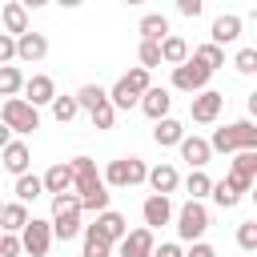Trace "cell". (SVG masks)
<instances>
[{"label":"cell","mask_w":257,"mask_h":257,"mask_svg":"<svg viewBox=\"0 0 257 257\" xmlns=\"http://www.w3.org/2000/svg\"><path fill=\"white\" fill-rule=\"evenodd\" d=\"M20 249L32 253V257H48V249H52V225L44 217H28V225L20 229Z\"/></svg>","instance_id":"6"},{"label":"cell","mask_w":257,"mask_h":257,"mask_svg":"<svg viewBox=\"0 0 257 257\" xmlns=\"http://www.w3.org/2000/svg\"><path fill=\"white\" fill-rule=\"evenodd\" d=\"M185 257H217V249H213V245H209V241H193V245H189V253H185Z\"/></svg>","instance_id":"44"},{"label":"cell","mask_w":257,"mask_h":257,"mask_svg":"<svg viewBox=\"0 0 257 257\" xmlns=\"http://www.w3.org/2000/svg\"><path fill=\"white\" fill-rule=\"evenodd\" d=\"M181 137H185V124H181V120H173V116H165V120H157V124H153V141H157L161 149L181 145Z\"/></svg>","instance_id":"24"},{"label":"cell","mask_w":257,"mask_h":257,"mask_svg":"<svg viewBox=\"0 0 257 257\" xmlns=\"http://www.w3.org/2000/svg\"><path fill=\"white\" fill-rule=\"evenodd\" d=\"M153 257H185V253H181V245H177V241H161V245L153 249Z\"/></svg>","instance_id":"45"},{"label":"cell","mask_w":257,"mask_h":257,"mask_svg":"<svg viewBox=\"0 0 257 257\" xmlns=\"http://www.w3.org/2000/svg\"><path fill=\"white\" fill-rule=\"evenodd\" d=\"M157 48H161V64H173V68H177V64H185V60H189V40H185V36H177V32H169Z\"/></svg>","instance_id":"22"},{"label":"cell","mask_w":257,"mask_h":257,"mask_svg":"<svg viewBox=\"0 0 257 257\" xmlns=\"http://www.w3.org/2000/svg\"><path fill=\"white\" fill-rule=\"evenodd\" d=\"M229 177H241V181H253V177H257V153H249V149H241V153H233V165H229Z\"/></svg>","instance_id":"28"},{"label":"cell","mask_w":257,"mask_h":257,"mask_svg":"<svg viewBox=\"0 0 257 257\" xmlns=\"http://www.w3.org/2000/svg\"><path fill=\"white\" fill-rule=\"evenodd\" d=\"M0 124H4L8 133L28 137V133H36V128H40V108H32L24 96H12V100H4V104H0Z\"/></svg>","instance_id":"3"},{"label":"cell","mask_w":257,"mask_h":257,"mask_svg":"<svg viewBox=\"0 0 257 257\" xmlns=\"http://www.w3.org/2000/svg\"><path fill=\"white\" fill-rule=\"evenodd\" d=\"M72 100H76V108H84V112H92V108H100V104L108 100V92H104L100 84H80V88L72 92Z\"/></svg>","instance_id":"26"},{"label":"cell","mask_w":257,"mask_h":257,"mask_svg":"<svg viewBox=\"0 0 257 257\" xmlns=\"http://www.w3.org/2000/svg\"><path fill=\"white\" fill-rule=\"evenodd\" d=\"M205 229H209V209H205L201 201H185V205L177 209V237L193 245V241L205 237Z\"/></svg>","instance_id":"5"},{"label":"cell","mask_w":257,"mask_h":257,"mask_svg":"<svg viewBox=\"0 0 257 257\" xmlns=\"http://www.w3.org/2000/svg\"><path fill=\"white\" fill-rule=\"evenodd\" d=\"M76 112H80V108H76V100H72V96H60V92L52 96V116H56L60 124H68Z\"/></svg>","instance_id":"35"},{"label":"cell","mask_w":257,"mask_h":257,"mask_svg":"<svg viewBox=\"0 0 257 257\" xmlns=\"http://www.w3.org/2000/svg\"><path fill=\"white\" fill-rule=\"evenodd\" d=\"M233 68H237L241 76H253V72H257V48H241V52L233 56Z\"/></svg>","instance_id":"38"},{"label":"cell","mask_w":257,"mask_h":257,"mask_svg":"<svg viewBox=\"0 0 257 257\" xmlns=\"http://www.w3.org/2000/svg\"><path fill=\"white\" fill-rule=\"evenodd\" d=\"M237 245L245 253H257V221H241L237 225Z\"/></svg>","instance_id":"37"},{"label":"cell","mask_w":257,"mask_h":257,"mask_svg":"<svg viewBox=\"0 0 257 257\" xmlns=\"http://www.w3.org/2000/svg\"><path fill=\"white\" fill-rule=\"evenodd\" d=\"M24 225H28V205L4 201V205H0V233H20Z\"/></svg>","instance_id":"23"},{"label":"cell","mask_w":257,"mask_h":257,"mask_svg":"<svg viewBox=\"0 0 257 257\" xmlns=\"http://www.w3.org/2000/svg\"><path fill=\"white\" fill-rule=\"evenodd\" d=\"M104 92H108V104H112L116 112H120V108H133V104L141 100V96H137V92L124 84V80H116V84H112V88H104Z\"/></svg>","instance_id":"32"},{"label":"cell","mask_w":257,"mask_h":257,"mask_svg":"<svg viewBox=\"0 0 257 257\" xmlns=\"http://www.w3.org/2000/svg\"><path fill=\"white\" fill-rule=\"evenodd\" d=\"M221 108H225V92H217V88H205V92H197L189 100V116L197 124H213L221 116Z\"/></svg>","instance_id":"7"},{"label":"cell","mask_w":257,"mask_h":257,"mask_svg":"<svg viewBox=\"0 0 257 257\" xmlns=\"http://www.w3.org/2000/svg\"><path fill=\"white\" fill-rule=\"evenodd\" d=\"M145 173H149V165L141 157H116V161H108L100 181H104V189H133V185H145Z\"/></svg>","instance_id":"4"},{"label":"cell","mask_w":257,"mask_h":257,"mask_svg":"<svg viewBox=\"0 0 257 257\" xmlns=\"http://www.w3.org/2000/svg\"><path fill=\"white\" fill-rule=\"evenodd\" d=\"M189 60H197V64L213 76V72L225 64V48H217V44H209V40H205V44H197V48H193V56H189Z\"/></svg>","instance_id":"25"},{"label":"cell","mask_w":257,"mask_h":257,"mask_svg":"<svg viewBox=\"0 0 257 257\" xmlns=\"http://www.w3.org/2000/svg\"><path fill=\"white\" fill-rule=\"evenodd\" d=\"M0 24H4V32L16 40V36H24L28 32V8L20 4V0H8L4 8H0Z\"/></svg>","instance_id":"17"},{"label":"cell","mask_w":257,"mask_h":257,"mask_svg":"<svg viewBox=\"0 0 257 257\" xmlns=\"http://www.w3.org/2000/svg\"><path fill=\"white\" fill-rule=\"evenodd\" d=\"M137 104H141V112H145V116L157 124V120H165V116H169V104H173V96H169V88L153 84L149 92H141V100H137Z\"/></svg>","instance_id":"13"},{"label":"cell","mask_w":257,"mask_h":257,"mask_svg":"<svg viewBox=\"0 0 257 257\" xmlns=\"http://www.w3.org/2000/svg\"><path fill=\"white\" fill-rule=\"evenodd\" d=\"M80 233H84V249H80V257H112V245H108L92 225H84Z\"/></svg>","instance_id":"31"},{"label":"cell","mask_w":257,"mask_h":257,"mask_svg":"<svg viewBox=\"0 0 257 257\" xmlns=\"http://www.w3.org/2000/svg\"><path fill=\"white\" fill-rule=\"evenodd\" d=\"M209 149H213V153H241V149L257 153V124H253V120H233V124H225V128H213Z\"/></svg>","instance_id":"1"},{"label":"cell","mask_w":257,"mask_h":257,"mask_svg":"<svg viewBox=\"0 0 257 257\" xmlns=\"http://www.w3.org/2000/svg\"><path fill=\"white\" fill-rule=\"evenodd\" d=\"M0 205H4V201H0Z\"/></svg>","instance_id":"47"},{"label":"cell","mask_w":257,"mask_h":257,"mask_svg":"<svg viewBox=\"0 0 257 257\" xmlns=\"http://www.w3.org/2000/svg\"><path fill=\"white\" fill-rule=\"evenodd\" d=\"M209 197L221 205V209H233V205H241V193L229 185V181H213V189H209Z\"/></svg>","instance_id":"33"},{"label":"cell","mask_w":257,"mask_h":257,"mask_svg":"<svg viewBox=\"0 0 257 257\" xmlns=\"http://www.w3.org/2000/svg\"><path fill=\"white\" fill-rule=\"evenodd\" d=\"M157 64H161V48H157V44H149V40H141V48H137V68L153 72Z\"/></svg>","instance_id":"34"},{"label":"cell","mask_w":257,"mask_h":257,"mask_svg":"<svg viewBox=\"0 0 257 257\" xmlns=\"http://www.w3.org/2000/svg\"><path fill=\"white\" fill-rule=\"evenodd\" d=\"M40 185H44V193H52V197L72 193V169H68V161H56V165L40 177Z\"/></svg>","instance_id":"20"},{"label":"cell","mask_w":257,"mask_h":257,"mask_svg":"<svg viewBox=\"0 0 257 257\" xmlns=\"http://www.w3.org/2000/svg\"><path fill=\"white\" fill-rule=\"evenodd\" d=\"M48 56V36L44 32H24V36H16V60L20 64H40Z\"/></svg>","instance_id":"10"},{"label":"cell","mask_w":257,"mask_h":257,"mask_svg":"<svg viewBox=\"0 0 257 257\" xmlns=\"http://www.w3.org/2000/svg\"><path fill=\"white\" fill-rule=\"evenodd\" d=\"M120 80H124V84H128V88H133V92H137V96H141V92H149V88H153V76H149V72H145V68H128V72H124V76H120Z\"/></svg>","instance_id":"36"},{"label":"cell","mask_w":257,"mask_h":257,"mask_svg":"<svg viewBox=\"0 0 257 257\" xmlns=\"http://www.w3.org/2000/svg\"><path fill=\"white\" fill-rule=\"evenodd\" d=\"M177 12L189 16V20H197L201 16V0H177Z\"/></svg>","instance_id":"43"},{"label":"cell","mask_w":257,"mask_h":257,"mask_svg":"<svg viewBox=\"0 0 257 257\" xmlns=\"http://www.w3.org/2000/svg\"><path fill=\"white\" fill-rule=\"evenodd\" d=\"M20 233H0V257H20Z\"/></svg>","instance_id":"40"},{"label":"cell","mask_w":257,"mask_h":257,"mask_svg":"<svg viewBox=\"0 0 257 257\" xmlns=\"http://www.w3.org/2000/svg\"><path fill=\"white\" fill-rule=\"evenodd\" d=\"M12 60H16V40H12L8 32H0V68L12 64Z\"/></svg>","instance_id":"41"},{"label":"cell","mask_w":257,"mask_h":257,"mask_svg":"<svg viewBox=\"0 0 257 257\" xmlns=\"http://www.w3.org/2000/svg\"><path fill=\"white\" fill-rule=\"evenodd\" d=\"M177 149H181V161H189L193 169H205V165H209V157H213L209 141H205V137H189V133L181 137V145H177Z\"/></svg>","instance_id":"18"},{"label":"cell","mask_w":257,"mask_h":257,"mask_svg":"<svg viewBox=\"0 0 257 257\" xmlns=\"http://www.w3.org/2000/svg\"><path fill=\"white\" fill-rule=\"evenodd\" d=\"M88 116H92V128H100V133H104V128H112V120H116V108L104 100V104H100V108H92Z\"/></svg>","instance_id":"39"},{"label":"cell","mask_w":257,"mask_h":257,"mask_svg":"<svg viewBox=\"0 0 257 257\" xmlns=\"http://www.w3.org/2000/svg\"><path fill=\"white\" fill-rule=\"evenodd\" d=\"M173 88H181V92H205L209 88V72L197 64V60H185V64H177L173 68Z\"/></svg>","instance_id":"8"},{"label":"cell","mask_w":257,"mask_h":257,"mask_svg":"<svg viewBox=\"0 0 257 257\" xmlns=\"http://www.w3.org/2000/svg\"><path fill=\"white\" fill-rule=\"evenodd\" d=\"M48 225H52V241H72L84 225H80V201H76V193H60V197H52V217H48Z\"/></svg>","instance_id":"2"},{"label":"cell","mask_w":257,"mask_h":257,"mask_svg":"<svg viewBox=\"0 0 257 257\" xmlns=\"http://www.w3.org/2000/svg\"><path fill=\"white\" fill-rule=\"evenodd\" d=\"M137 32H141V40L161 44V40L169 36V16H165V12H145V16H141V24H137Z\"/></svg>","instance_id":"21"},{"label":"cell","mask_w":257,"mask_h":257,"mask_svg":"<svg viewBox=\"0 0 257 257\" xmlns=\"http://www.w3.org/2000/svg\"><path fill=\"white\" fill-rule=\"evenodd\" d=\"M8 141H12V133H8V128H4V124H0V149H4V145H8Z\"/></svg>","instance_id":"46"},{"label":"cell","mask_w":257,"mask_h":257,"mask_svg":"<svg viewBox=\"0 0 257 257\" xmlns=\"http://www.w3.org/2000/svg\"><path fill=\"white\" fill-rule=\"evenodd\" d=\"M209 189H213V177H209L205 169H193V173L185 177V193H189V201H205Z\"/></svg>","instance_id":"29"},{"label":"cell","mask_w":257,"mask_h":257,"mask_svg":"<svg viewBox=\"0 0 257 257\" xmlns=\"http://www.w3.org/2000/svg\"><path fill=\"white\" fill-rule=\"evenodd\" d=\"M108 245H116L124 233H128V221H124V213H116V209H104V213H96V225H92Z\"/></svg>","instance_id":"16"},{"label":"cell","mask_w":257,"mask_h":257,"mask_svg":"<svg viewBox=\"0 0 257 257\" xmlns=\"http://www.w3.org/2000/svg\"><path fill=\"white\" fill-rule=\"evenodd\" d=\"M209 44H217V48H225V44H233L237 36H241V16H233V12H225V16H217L213 20V28H209Z\"/></svg>","instance_id":"19"},{"label":"cell","mask_w":257,"mask_h":257,"mask_svg":"<svg viewBox=\"0 0 257 257\" xmlns=\"http://www.w3.org/2000/svg\"><path fill=\"white\" fill-rule=\"evenodd\" d=\"M141 217H145V229H161V225H169V221H173V201L153 193V197H145Z\"/></svg>","instance_id":"15"},{"label":"cell","mask_w":257,"mask_h":257,"mask_svg":"<svg viewBox=\"0 0 257 257\" xmlns=\"http://www.w3.org/2000/svg\"><path fill=\"white\" fill-rule=\"evenodd\" d=\"M52 96H56V80H52L48 72L24 76V100H28L32 108H40V104H52Z\"/></svg>","instance_id":"11"},{"label":"cell","mask_w":257,"mask_h":257,"mask_svg":"<svg viewBox=\"0 0 257 257\" xmlns=\"http://www.w3.org/2000/svg\"><path fill=\"white\" fill-rule=\"evenodd\" d=\"M28 165H32V153H28L24 141H8V145L0 149V169H8L12 177H24Z\"/></svg>","instance_id":"14"},{"label":"cell","mask_w":257,"mask_h":257,"mask_svg":"<svg viewBox=\"0 0 257 257\" xmlns=\"http://www.w3.org/2000/svg\"><path fill=\"white\" fill-rule=\"evenodd\" d=\"M12 193H16V201H20V205H28V201H36V197L44 193V185H40V177H36V173H24V177H16Z\"/></svg>","instance_id":"30"},{"label":"cell","mask_w":257,"mask_h":257,"mask_svg":"<svg viewBox=\"0 0 257 257\" xmlns=\"http://www.w3.org/2000/svg\"><path fill=\"white\" fill-rule=\"evenodd\" d=\"M20 92H24V72H20L16 64H4V68H0V96L12 100V96H20Z\"/></svg>","instance_id":"27"},{"label":"cell","mask_w":257,"mask_h":257,"mask_svg":"<svg viewBox=\"0 0 257 257\" xmlns=\"http://www.w3.org/2000/svg\"><path fill=\"white\" fill-rule=\"evenodd\" d=\"M116 249H120V257H153V249H157V237H153V229H128L120 241H116Z\"/></svg>","instance_id":"9"},{"label":"cell","mask_w":257,"mask_h":257,"mask_svg":"<svg viewBox=\"0 0 257 257\" xmlns=\"http://www.w3.org/2000/svg\"><path fill=\"white\" fill-rule=\"evenodd\" d=\"M68 169H72V177H80V173H92V169H96V161H92V157H72V161H68Z\"/></svg>","instance_id":"42"},{"label":"cell","mask_w":257,"mask_h":257,"mask_svg":"<svg viewBox=\"0 0 257 257\" xmlns=\"http://www.w3.org/2000/svg\"><path fill=\"white\" fill-rule=\"evenodd\" d=\"M145 185L157 193V197H169L177 185H181V173H177V165H169V161H161V165H153L149 173H145Z\"/></svg>","instance_id":"12"}]
</instances>
